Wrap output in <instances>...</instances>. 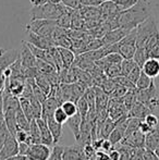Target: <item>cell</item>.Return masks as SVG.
Instances as JSON below:
<instances>
[{"instance_id":"6da1fadb","label":"cell","mask_w":159,"mask_h":160,"mask_svg":"<svg viewBox=\"0 0 159 160\" xmlns=\"http://www.w3.org/2000/svg\"><path fill=\"white\" fill-rule=\"evenodd\" d=\"M151 15L152 12L148 4L143 0H138L131 8L119 13V26L127 31H132Z\"/></svg>"},{"instance_id":"7a4b0ae2","label":"cell","mask_w":159,"mask_h":160,"mask_svg":"<svg viewBox=\"0 0 159 160\" xmlns=\"http://www.w3.org/2000/svg\"><path fill=\"white\" fill-rule=\"evenodd\" d=\"M71 9L66 7L63 3H51L47 2L42 6H33L31 10V20L47 19V20H58L63 13L70 12Z\"/></svg>"},{"instance_id":"3957f363","label":"cell","mask_w":159,"mask_h":160,"mask_svg":"<svg viewBox=\"0 0 159 160\" xmlns=\"http://www.w3.org/2000/svg\"><path fill=\"white\" fill-rule=\"evenodd\" d=\"M135 30H136V47L145 48L149 38L156 32H158L159 28L156 19L153 15H151L143 23H141Z\"/></svg>"},{"instance_id":"277c9868","label":"cell","mask_w":159,"mask_h":160,"mask_svg":"<svg viewBox=\"0 0 159 160\" xmlns=\"http://www.w3.org/2000/svg\"><path fill=\"white\" fill-rule=\"evenodd\" d=\"M136 100L144 103L152 111L157 110L159 108V96H158V89L157 86L155 85V82L152 83L151 86L146 89L136 88Z\"/></svg>"},{"instance_id":"5b68a950","label":"cell","mask_w":159,"mask_h":160,"mask_svg":"<svg viewBox=\"0 0 159 160\" xmlns=\"http://www.w3.org/2000/svg\"><path fill=\"white\" fill-rule=\"evenodd\" d=\"M58 26L57 20H47V19H37L31 20V23L26 26V30L39 34L42 36L50 37L53 30Z\"/></svg>"},{"instance_id":"8992f818","label":"cell","mask_w":159,"mask_h":160,"mask_svg":"<svg viewBox=\"0 0 159 160\" xmlns=\"http://www.w3.org/2000/svg\"><path fill=\"white\" fill-rule=\"evenodd\" d=\"M129 110L127 109L122 98H110L108 105V116L110 119H112L115 122L122 120L124 118H127Z\"/></svg>"},{"instance_id":"52a82bcc","label":"cell","mask_w":159,"mask_h":160,"mask_svg":"<svg viewBox=\"0 0 159 160\" xmlns=\"http://www.w3.org/2000/svg\"><path fill=\"white\" fill-rule=\"evenodd\" d=\"M51 149L52 148H50V146L46 144H32L26 156L28 160H48L51 154Z\"/></svg>"},{"instance_id":"ba28073f","label":"cell","mask_w":159,"mask_h":160,"mask_svg":"<svg viewBox=\"0 0 159 160\" xmlns=\"http://www.w3.org/2000/svg\"><path fill=\"white\" fill-rule=\"evenodd\" d=\"M17 154H19V142L17 141L14 135L9 133L6 142L0 150V160H4Z\"/></svg>"},{"instance_id":"9c48e42d","label":"cell","mask_w":159,"mask_h":160,"mask_svg":"<svg viewBox=\"0 0 159 160\" xmlns=\"http://www.w3.org/2000/svg\"><path fill=\"white\" fill-rule=\"evenodd\" d=\"M27 42L33 44L34 46L39 47V48L42 49H50L52 47H55V42L51 39V37H48V36H42L39 35V34H36L32 31H27Z\"/></svg>"},{"instance_id":"30bf717a","label":"cell","mask_w":159,"mask_h":160,"mask_svg":"<svg viewBox=\"0 0 159 160\" xmlns=\"http://www.w3.org/2000/svg\"><path fill=\"white\" fill-rule=\"evenodd\" d=\"M130 32H131V31H127L122 28H115V30L109 31V32L102 38V44H104V46H109V45L117 44L122 38H124Z\"/></svg>"},{"instance_id":"8fae6325","label":"cell","mask_w":159,"mask_h":160,"mask_svg":"<svg viewBox=\"0 0 159 160\" xmlns=\"http://www.w3.org/2000/svg\"><path fill=\"white\" fill-rule=\"evenodd\" d=\"M145 138H146V135H144L140 130H137L124 136L121 143L133 148H145Z\"/></svg>"},{"instance_id":"7c38bea8","label":"cell","mask_w":159,"mask_h":160,"mask_svg":"<svg viewBox=\"0 0 159 160\" xmlns=\"http://www.w3.org/2000/svg\"><path fill=\"white\" fill-rule=\"evenodd\" d=\"M98 8L100 10V19L102 21H106V20L110 19V18L116 17L121 12V9L111 0L102 2V4L98 6Z\"/></svg>"},{"instance_id":"4fadbf2b","label":"cell","mask_w":159,"mask_h":160,"mask_svg":"<svg viewBox=\"0 0 159 160\" xmlns=\"http://www.w3.org/2000/svg\"><path fill=\"white\" fill-rule=\"evenodd\" d=\"M63 160H87L84 155L83 146L75 144L73 146H63Z\"/></svg>"},{"instance_id":"5bb4252c","label":"cell","mask_w":159,"mask_h":160,"mask_svg":"<svg viewBox=\"0 0 159 160\" xmlns=\"http://www.w3.org/2000/svg\"><path fill=\"white\" fill-rule=\"evenodd\" d=\"M20 59H21V62L23 67H26V68L36 67L37 58L33 55V52L31 51L30 47L27 46L26 42H22L21 51H20Z\"/></svg>"},{"instance_id":"9a60e30c","label":"cell","mask_w":159,"mask_h":160,"mask_svg":"<svg viewBox=\"0 0 159 160\" xmlns=\"http://www.w3.org/2000/svg\"><path fill=\"white\" fill-rule=\"evenodd\" d=\"M36 122L39 127L40 130V134H42V143L46 144L48 146H52L55 145V142H53V137L52 134H51L50 130H49L48 123L45 119L42 118H38L36 119Z\"/></svg>"},{"instance_id":"2e32d148","label":"cell","mask_w":159,"mask_h":160,"mask_svg":"<svg viewBox=\"0 0 159 160\" xmlns=\"http://www.w3.org/2000/svg\"><path fill=\"white\" fill-rule=\"evenodd\" d=\"M151 112H153V111H152L148 107H146V106L141 102V101L136 100L135 102L133 103V106L130 108L127 116L131 117V118H138V119L144 120L145 117L148 113H151Z\"/></svg>"},{"instance_id":"e0dca14e","label":"cell","mask_w":159,"mask_h":160,"mask_svg":"<svg viewBox=\"0 0 159 160\" xmlns=\"http://www.w3.org/2000/svg\"><path fill=\"white\" fill-rule=\"evenodd\" d=\"M58 107H60L59 101L56 99V97L48 96L46 100L42 102V118L47 120V118L53 116V112L56 111Z\"/></svg>"},{"instance_id":"ac0fdd59","label":"cell","mask_w":159,"mask_h":160,"mask_svg":"<svg viewBox=\"0 0 159 160\" xmlns=\"http://www.w3.org/2000/svg\"><path fill=\"white\" fill-rule=\"evenodd\" d=\"M142 71L152 78H155L159 75V59L148 58L142 67Z\"/></svg>"},{"instance_id":"d6986e66","label":"cell","mask_w":159,"mask_h":160,"mask_svg":"<svg viewBox=\"0 0 159 160\" xmlns=\"http://www.w3.org/2000/svg\"><path fill=\"white\" fill-rule=\"evenodd\" d=\"M46 121H47V123H48L49 130H50L51 134H52L53 142H55V144H58V142L60 141V138H61V136H62V124L58 123L57 121L55 120L53 116L47 118Z\"/></svg>"},{"instance_id":"ffe728a7","label":"cell","mask_w":159,"mask_h":160,"mask_svg":"<svg viewBox=\"0 0 159 160\" xmlns=\"http://www.w3.org/2000/svg\"><path fill=\"white\" fill-rule=\"evenodd\" d=\"M82 120H83L82 117H81V114L77 112L74 116L69 117L68 121H67L69 128H71L73 135H74L75 141H77V139L80 138V130H81V124H82Z\"/></svg>"},{"instance_id":"44dd1931","label":"cell","mask_w":159,"mask_h":160,"mask_svg":"<svg viewBox=\"0 0 159 160\" xmlns=\"http://www.w3.org/2000/svg\"><path fill=\"white\" fill-rule=\"evenodd\" d=\"M159 144V123L156 128H153L149 134L146 135L145 138V148L155 150Z\"/></svg>"},{"instance_id":"7402d4cb","label":"cell","mask_w":159,"mask_h":160,"mask_svg":"<svg viewBox=\"0 0 159 160\" xmlns=\"http://www.w3.org/2000/svg\"><path fill=\"white\" fill-rule=\"evenodd\" d=\"M79 10L85 20L100 19V10L98 8V6H82Z\"/></svg>"},{"instance_id":"603a6c76","label":"cell","mask_w":159,"mask_h":160,"mask_svg":"<svg viewBox=\"0 0 159 160\" xmlns=\"http://www.w3.org/2000/svg\"><path fill=\"white\" fill-rule=\"evenodd\" d=\"M60 51V55H61L62 61H63V68H71L74 63L75 60V55L70 48H63V47H58Z\"/></svg>"},{"instance_id":"cb8c5ba5","label":"cell","mask_w":159,"mask_h":160,"mask_svg":"<svg viewBox=\"0 0 159 160\" xmlns=\"http://www.w3.org/2000/svg\"><path fill=\"white\" fill-rule=\"evenodd\" d=\"M30 138H31V143L32 144H38L42 143V134H40V130L39 127L36 122V119H33L31 121V125H30Z\"/></svg>"},{"instance_id":"d4e9b609","label":"cell","mask_w":159,"mask_h":160,"mask_svg":"<svg viewBox=\"0 0 159 160\" xmlns=\"http://www.w3.org/2000/svg\"><path fill=\"white\" fill-rule=\"evenodd\" d=\"M20 106L23 112L25 113L26 118L30 121H32L34 118V109H33L32 102H31L30 98H25V97H20Z\"/></svg>"},{"instance_id":"484cf974","label":"cell","mask_w":159,"mask_h":160,"mask_svg":"<svg viewBox=\"0 0 159 160\" xmlns=\"http://www.w3.org/2000/svg\"><path fill=\"white\" fill-rule=\"evenodd\" d=\"M35 83H36L37 86H38L47 96H49V94H50V92H51V87L52 86H51L50 82L48 81V78H47V76L45 75V74H38V75L35 78Z\"/></svg>"},{"instance_id":"4316f807","label":"cell","mask_w":159,"mask_h":160,"mask_svg":"<svg viewBox=\"0 0 159 160\" xmlns=\"http://www.w3.org/2000/svg\"><path fill=\"white\" fill-rule=\"evenodd\" d=\"M71 28L73 30H85V19L80 13V10H73Z\"/></svg>"},{"instance_id":"83f0119b","label":"cell","mask_w":159,"mask_h":160,"mask_svg":"<svg viewBox=\"0 0 159 160\" xmlns=\"http://www.w3.org/2000/svg\"><path fill=\"white\" fill-rule=\"evenodd\" d=\"M31 125V121L26 118L25 113L23 112V110L21 109V106H20V109L17 112V128H21V130H25L28 132Z\"/></svg>"},{"instance_id":"f1b7e54d","label":"cell","mask_w":159,"mask_h":160,"mask_svg":"<svg viewBox=\"0 0 159 160\" xmlns=\"http://www.w3.org/2000/svg\"><path fill=\"white\" fill-rule=\"evenodd\" d=\"M36 68L39 74H50V73H52V72L57 71L55 65H52L51 63H49V62L45 61V60H42V59H37Z\"/></svg>"},{"instance_id":"f546056e","label":"cell","mask_w":159,"mask_h":160,"mask_svg":"<svg viewBox=\"0 0 159 160\" xmlns=\"http://www.w3.org/2000/svg\"><path fill=\"white\" fill-rule=\"evenodd\" d=\"M148 53H147L146 49L145 48H142V47H137L136 48V51L134 53V57H133V60L135 61V63L138 65V67L142 68L143 64L146 62V60L148 59Z\"/></svg>"},{"instance_id":"4dcf8cb0","label":"cell","mask_w":159,"mask_h":160,"mask_svg":"<svg viewBox=\"0 0 159 160\" xmlns=\"http://www.w3.org/2000/svg\"><path fill=\"white\" fill-rule=\"evenodd\" d=\"M153 82H154V78H149L147 74H145L144 72L142 71V73H141L137 82L135 83V86L137 89H146L151 86Z\"/></svg>"},{"instance_id":"1f68e13d","label":"cell","mask_w":159,"mask_h":160,"mask_svg":"<svg viewBox=\"0 0 159 160\" xmlns=\"http://www.w3.org/2000/svg\"><path fill=\"white\" fill-rule=\"evenodd\" d=\"M104 72L107 75V78H118V76L122 75L121 64H108L105 68Z\"/></svg>"},{"instance_id":"d6a6232c","label":"cell","mask_w":159,"mask_h":160,"mask_svg":"<svg viewBox=\"0 0 159 160\" xmlns=\"http://www.w3.org/2000/svg\"><path fill=\"white\" fill-rule=\"evenodd\" d=\"M141 122H142V119L131 118V117H129V118H127V131H125L124 136H127V135H129V134H131V133L137 131L138 128H140Z\"/></svg>"},{"instance_id":"836d02e7","label":"cell","mask_w":159,"mask_h":160,"mask_svg":"<svg viewBox=\"0 0 159 160\" xmlns=\"http://www.w3.org/2000/svg\"><path fill=\"white\" fill-rule=\"evenodd\" d=\"M84 97L89 105V109H96V93L93 86H89L86 88Z\"/></svg>"},{"instance_id":"e575fe53","label":"cell","mask_w":159,"mask_h":160,"mask_svg":"<svg viewBox=\"0 0 159 160\" xmlns=\"http://www.w3.org/2000/svg\"><path fill=\"white\" fill-rule=\"evenodd\" d=\"M72 12L73 10H71L70 12L63 13L59 19L57 20L58 26L63 28H71V22H72Z\"/></svg>"},{"instance_id":"d590c367","label":"cell","mask_w":159,"mask_h":160,"mask_svg":"<svg viewBox=\"0 0 159 160\" xmlns=\"http://www.w3.org/2000/svg\"><path fill=\"white\" fill-rule=\"evenodd\" d=\"M135 101H136V88L129 89L127 93L123 96V102H124L127 109L130 110V108L133 106V103Z\"/></svg>"},{"instance_id":"8d00e7d4","label":"cell","mask_w":159,"mask_h":160,"mask_svg":"<svg viewBox=\"0 0 159 160\" xmlns=\"http://www.w3.org/2000/svg\"><path fill=\"white\" fill-rule=\"evenodd\" d=\"M61 108L64 110V112L68 114V117H72V116H74L75 113H77V106L75 101H72V100L64 101L61 105Z\"/></svg>"},{"instance_id":"74e56055","label":"cell","mask_w":159,"mask_h":160,"mask_svg":"<svg viewBox=\"0 0 159 160\" xmlns=\"http://www.w3.org/2000/svg\"><path fill=\"white\" fill-rule=\"evenodd\" d=\"M77 112L81 114L82 119H84L85 117H86L87 112L89 111V105L86 101V99H85L84 96L81 97L79 100L77 101Z\"/></svg>"},{"instance_id":"f35d334b","label":"cell","mask_w":159,"mask_h":160,"mask_svg":"<svg viewBox=\"0 0 159 160\" xmlns=\"http://www.w3.org/2000/svg\"><path fill=\"white\" fill-rule=\"evenodd\" d=\"M135 65H137L135 63L133 59H123L121 62V72H122V75L127 76L132 70L135 68Z\"/></svg>"},{"instance_id":"ab89813d","label":"cell","mask_w":159,"mask_h":160,"mask_svg":"<svg viewBox=\"0 0 159 160\" xmlns=\"http://www.w3.org/2000/svg\"><path fill=\"white\" fill-rule=\"evenodd\" d=\"M53 118H55V120L57 121L58 123L63 125L64 123H67L69 117H68V114L64 112V110L61 108V106H60V107H58L57 109H56V111L53 112Z\"/></svg>"},{"instance_id":"60d3db41","label":"cell","mask_w":159,"mask_h":160,"mask_svg":"<svg viewBox=\"0 0 159 160\" xmlns=\"http://www.w3.org/2000/svg\"><path fill=\"white\" fill-rule=\"evenodd\" d=\"M104 47V44L102 42V38H93L89 42H86V46H85V52L86 51L91 50H96V49H99Z\"/></svg>"},{"instance_id":"b9f144b4","label":"cell","mask_w":159,"mask_h":160,"mask_svg":"<svg viewBox=\"0 0 159 160\" xmlns=\"http://www.w3.org/2000/svg\"><path fill=\"white\" fill-rule=\"evenodd\" d=\"M14 136L19 143H24V142H26V143H28V144L32 145V143H31V138H30V133H28L27 131L17 128V132H15V134H14Z\"/></svg>"},{"instance_id":"7bdbcfd3","label":"cell","mask_w":159,"mask_h":160,"mask_svg":"<svg viewBox=\"0 0 159 160\" xmlns=\"http://www.w3.org/2000/svg\"><path fill=\"white\" fill-rule=\"evenodd\" d=\"M115 81L117 82L118 85H121V86H124L129 89H132V88H136L135 84L133 82L129 80V78L125 75H120L118 78H115Z\"/></svg>"},{"instance_id":"ee69618b","label":"cell","mask_w":159,"mask_h":160,"mask_svg":"<svg viewBox=\"0 0 159 160\" xmlns=\"http://www.w3.org/2000/svg\"><path fill=\"white\" fill-rule=\"evenodd\" d=\"M117 86H118V84H117V82L115 81V78H108L104 82V84L102 85V88L104 89L105 93H107L109 95V94H110Z\"/></svg>"},{"instance_id":"f6af8a7d","label":"cell","mask_w":159,"mask_h":160,"mask_svg":"<svg viewBox=\"0 0 159 160\" xmlns=\"http://www.w3.org/2000/svg\"><path fill=\"white\" fill-rule=\"evenodd\" d=\"M127 91H129V88H127V87H124V86H121V85H118V86L109 94V97H110V98H122V97L127 93Z\"/></svg>"},{"instance_id":"bcb514c9","label":"cell","mask_w":159,"mask_h":160,"mask_svg":"<svg viewBox=\"0 0 159 160\" xmlns=\"http://www.w3.org/2000/svg\"><path fill=\"white\" fill-rule=\"evenodd\" d=\"M111 1L115 2V3L121 9V11H123V10H127V9L131 8L132 6H134L138 0H111Z\"/></svg>"},{"instance_id":"7dc6e473","label":"cell","mask_w":159,"mask_h":160,"mask_svg":"<svg viewBox=\"0 0 159 160\" xmlns=\"http://www.w3.org/2000/svg\"><path fill=\"white\" fill-rule=\"evenodd\" d=\"M141 73H142V68L138 67V65H135V68H134V69L132 70V71L130 72L127 76L129 78V80L131 81V82H133L134 84H135V83L137 82L138 78H140Z\"/></svg>"},{"instance_id":"c3c4849f","label":"cell","mask_w":159,"mask_h":160,"mask_svg":"<svg viewBox=\"0 0 159 160\" xmlns=\"http://www.w3.org/2000/svg\"><path fill=\"white\" fill-rule=\"evenodd\" d=\"M144 121L147 123V124L149 125L151 128H156L158 125V123H159V119H158V117L156 116V114H154L153 112H151V113H148L146 117L144 118Z\"/></svg>"},{"instance_id":"681fc988","label":"cell","mask_w":159,"mask_h":160,"mask_svg":"<svg viewBox=\"0 0 159 160\" xmlns=\"http://www.w3.org/2000/svg\"><path fill=\"white\" fill-rule=\"evenodd\" d=\"M9 133L10 132H9L6 123H1V124H0V150H1L2 146H3V144H4V142H6V138L9 135Z\"/></svg>"},{"instance_id":"f907efd6","label":"cell","mask_w":159,"mask_h":160,"mask_svg":"<svg viewBox=\"0 0 159 160\" xmlns=\"http://www.w3.org/2000/svg\"><path fill=\"white\" fill-rule=\"evenodd\" d=\"M61 3H63L68 8L74 9V10H77L82 7L81 0H61Z\"/></svg>"},{"instance_id":"816d5d0a","label":"cell","mask_w":159,"mask_h":160,"mask_svg":"<svg viewBox=\"0 0 159 160\" xmlns=\"http://www.w3.org/2000/svg\"><path fill=\"white\" fill-rule=\"evenodd\" d=\"M143 157H144V160H159V157H158V155L156 154L155 150L147 149V148L144 149Z\"/></svg>"},{"instance_id":"f5cc1de1","label":"cell","mask_w":159,"mask_h":160,"mask_svg":"<svg viewBox=\"0 0 159 160\" xmlns=\"http://www.w3.org/2000/svg\"><path fill=\"white\" fill-rule=\"evenodd\" d=\"M147 53H148L149 58H155V59H159V42H156L153 47L147 49Z\"/></svg>"},{"instance_id":"db71d44e","label":"cell","mask_w":159,"mask_h":160,"mask_svg":"<svg viewBox=\"0 0 159 160\" xmlns=\"http://www.w3.org/2000/svg\"><path fill=\"white\" fill-rule=\"evenodd\" d=\"M91 160H110V159H109L108 152L99 149V150H96L95 155H94L93 158H92Z\"/></svg>"},{"instance_id":"11a10c76","label":"cell","mask_w":159,"mask_h":160,"mask_svg":"<svg viewBox=\"0 0 159 160\" xmlns=\"http://www.w3.org/2000/svg\"><path fill=\"white\" fill-rule=\"evenodd\" d=\"M7 67H9V65L0 63V93L3 91L4 85H6V80H7V78H6V76H4V74H3V71H4V69H6Z\"/></svg>"},{"instance_id":"9f6ffc18","label":"cell","mask_w":159,"mask_h":160,"mask_svg":"<svg viewBox=\"0 0 159 160\" xmlns=\"http://www.w3.org/2000/svg\"><path fill=\"white\" fill-rule=\"evenodd\" d=\"M30 147H31V144L26 143V142H24V143H19V154L26 156Z\"/></svg>"},{"instance_id":"6f0895ef","label":"cell","mask_w":159,"mask_h":160,"mask_svg":"<svg viewBox=\"0 0 159 160\" xmlns=\"http://www.w3.org/2000/svg\"><path fill=\"white\" fill-rule=\"evenodd\" d=\"M109 159L110 160H121V152L119 149H117L116 147H113L110 152H108Z\"/></svg>"},{"instance_id":"680465c9","label":"cell","mask_w":159,"mask_h":160,"mask_svg":"<svg viewBox=\"0 0 159 160\" xmlns=\"http://www.w3.org/2000/svg\"><path fill=\"white\" fill-rule=\"evenodd\" d=\"M138 130H140L144 135H147V134H149L152 131H153V128H151L144 120H142V122H141V124H140V128H138Z\"/></svg>"},{"instance_id":"91938a15","label":"cell","mask_w":159,"mask_h":160,"mask_svg":"<svg viewBox=\"0 0 159 160\" xmlns=\"http://www.w3.org/2000/svg\"><path fill=\"white\" fill-rule=\"evenodd\" d=\"M113 148V145L111 144V142L109 141L108 138H104V141H102V147H100V149L104 150V152H109L111 149Z\"/></svg>"},{"instance_id":"94428289","label":"cell","mask_w":159,"mask_h":160,"mask_svg":"<svg viewBox=\"0 0 159 160\" xmlns=\"http://www.w3.org/2000/svg\"><path fill=\"white\" fill-rule=\"evenodd\" d=\"M4 123L3 118V98H2V92L0 93V124Z\"/></svg>"},{"instance_id":"6125c7cd","label":"cell","mask_w":159,"mask_h":160,"mask_svg":"<svg viewBox=\"0 0 159 160\" xmlns=\"http://www.w3.org/2000/svg\"><path fill=\"white\" fill-rule=\"evenodd\" d=\"M4 160H28V158H27V156L17 154V155H14V156H12V157H9V158L4 159Z\"/></svg>"},{"instance_id":"be15d7a7","label":"cell","mask_w":159,"mask_h":160,"mask_svg":"<svg viewBox=\"0 0 159 160\" xmlns=\"http://www.w3.org/2000/svg\"><path fill=\"white\" fill-rule=\"evenodd\" d=\"M82 6H96V0H81Z\"/></svg>"},{"instance_id":"e7e4bbea","label":"cell","mask_w":159,"mask_h":160,"mask_svg":"<svg viewBox=\"0 0 159 160\" xmlns=\"http://www.w3.org/2000/svg\"><path fill=\"white\" fill-rule=\"evenodd\" d=\"M48 2V0H31V3L33 6H42V4H45Z\"/></svg>"},{"instance_id":"03108f58","label":"cell","mask_w":159,"mask_h":160,"mask_svg":"<svg viewBox=\"0 0 159 160\" xmlns=\"http://www.w3.org/2000/svg\"><path fill=\"white\" fill-rule=\"evenodd\" d=\"M106 1H108V0H96V6H99L102 2H106Z\"/></svg>"},{"instance_id":"003e7915","label":"cell","mask_w":159,"mask_h":160,"mask_svg":"<svg viewBox=\"0 0 159 160\" xmlns=\"http://www.w3.org/2000/svg\"><path fill=\"white\" fill-rule=\"evenodd\" d=\"M155 152H156V154L158 155V157H159V144H158V146H157V148L155 149Z\"/></svg>"}]
</instances>
